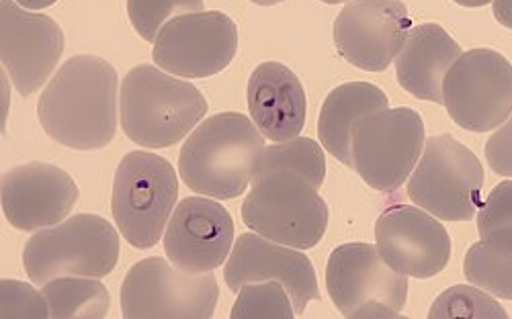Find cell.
<instances>
[{
    "label": "cell",
    "mask_w": 512,
    "mask_h": 319,
    "mask_svg": "<svg viewBox=\"0 0 512 319\" xmlns=\"http://www.w3.org/2000/svg\"><path fill=\"white\" fill-rule=\"evenodd\" d=\"M50 138L72 150H101L117 131V72L97 56H74L48 82L37 103Z\"/></svg>",
    "instance_id": "obj_1"
},
{
    "label": "cell",
    "mask_w": 512,
    "mask_h": 319,
    "mask_svg": "<svg viewBox=\"0 0 512 319\" xmlns=\"http://www.w3.org/2000/svg\"><path fill=\"white\" fill-rule=\"evenodd\" d=\"M265 150V135L246 115L220 113L199 123L179 154L185 185L220 201L242 197Z\"/></svg>",
    "instance_id": "obj_2"
},
{
    "label": "cell",
    "mask_w": 512,
    "mask_h": 319,
    "mask_svg": "<svg viewBox=\"0 0 512 319\" xmlns=\"http://www.w3.org/2000/svg\"><path fill=\"white\" fill-rule=\"evenodd\" d=\"M119 105L127 138L152 150L185 140L207 113V101L197 86L148 64L125 74Z\"/></svg>",
    "instance_id": "obj_3"
},
{
    "label": "cell",
    "mask_w": 512,
    "mask_h": 319,
    "mask_svg": "<svg viewBox=\"0 0 512 319\" xmlns=\"http://www.w3.org/2000/svg\"><path fill=\"white\" fill-rule=\"evenodd\" d=\"M242 219L254 234L297 250L314 248L328 227V205L318 187L293 170H271L252 178Z\"/></svg>",
    "instance_id": "obj_4"
},
{
    "label": "cell",
    "mask_w": 512,
    "mask_h": 319,
    "mask_svg": "<svg viewBox=\"0 0 512 319\" xmlns=\"http://www.w3.org/2000/svg\"><path fill=\"white\" fill-rule=\"evenodd\" d=\"M119 234L99 215H74L37 232L23 250V266L35 285L58 277L111 275L119 260Z\"/></svg>",
    "instance_id": "obj_5"
},
{
    "label": "cell",
    "mask_w": 512,
    "mask_h": 319,
    "mask_svg": "<svg viewBox=\"0 0 512 319\" xmlns=\"http://www.w3.org/2000/svg\"><path fill=\"white\" fill-rule=\"evenodd\" d=\"M179 197V178L168 160L152 152H130L115 172L111 211L121 236L134 248L158 244Z\"/></svg>",
    "instance_id": "obj_6"
},
{
    "label": "cell",
    "mask_w": 512,
    "mask_h": 319,
    "mask_svg": "<svg viewBox=\"0 0 512 319\" xmlns=\"http://www.w3.org/2000/svg\"><path fill=\"white\" fill-rule=\"evenodd\" d=\"M220 297L211 272H187L160 256L136 262L121 285L125 319H209Z\"/></svg>",
    "instance_id": "obj_7"
},
{
    "label": "cell",
    "mask_w": 512,
    "mask_h": 319,
    "mask_svg": "<svg viewBox=\"0 0 512 319\" xmlns=\"http://www.w3.org/2000/svg\"><path fill=\"white\" fill-rule=\"evenodd\" d=\"M326 289L343 317H400L408 281L381 258L377 246L353 242L338 246L326 264Z\"/></svg>",
    "instance_id": "obj_8"
},
{
    "label": "cell",
    "mask_w": 512,
    "mask_h": 319,
    "mask_svg": "<svg viewBox=\"0 0 512 319\" xmlns=\"http://www.w3.org/2000/svg\"><path fill=\"white\" fill-rule=\"evenodd\" d=\"M484 187V168L478 156L453 135L424 142L420 162L408 178V197L445 221L474 219Z\"/></svg>",
    "instance_id": "obj_9"
},
{
    "label": "cell",
    "mask_w": 512,
    "mask_h": 319,
    "mask_svg": "<svg viewBox=\"0 0 512 319\" xmlns=\"http://www.w3.org/2000/svg\"><path fill=\"white\" fill-rule=\"evenodd\" d=\"M424 123L414 109H383L353 129V170L381 193L400 189L424 150Z\"/></svg>",
    "instance_id": "obj_10"
},
{
    "label": "cell",
    "mask_w": 512,
    "mask_h": 319,
    "mask_svg": "<svg viewBox=\"0 0 512 319\" xmlns=\"http://www.w3.org/2000/svg\"><path fill=\"white\" fill-rule=\"evenodd\" d=\"M443 105L459 127L494 131L512 113L510 62L488 48L461 54L445 76Z\"/></svg>",
    "instance_id": "obj_11"
},
{
    "label": "cell",
    "mask_w": 512,
    "mask_h": 319,
    "mask_svg": "<svg viewBox=\"0 0 512 319\" xmlns=\"http://www.w3.org/2000/svg\"><path fill=\"white\" fill-rule=\"evenodd\" d=\"M238 52V29L220 11H197L170 19L154 39V62L183 78L216 76Z\"/></svg>",
    "instance_id": "obj_12"
},
{
    "label": "cell",
    "mask_w": 512,
    "mask_h": 319,
    "mask_svg": "<svg viewBox=\"0 0 512 319\" xmlns=\"http://www.w3.org/2000/svg\"><path fill=\"white\" fill-rule=\"evenodd\" d=\"M410 29L402 0H349L334 21V43L349 64L383 72L398 58Z\"/></svg>",
    "instance_id": "obj_13"
},
{
    "label": "cell",
    "mask_w": 512,
    "mask_h": 319,
    "mask_svg": "<svg viewBox=\"0 0 512 319\" xmlns=\"http://www.w3.org/2000/svg\"><path fill=\"white\" fill-rule=\"evenodd\" d=\"M64 52L60 25L29 13L15 0H0V58L21 97L44 86Z\"/></svg>",
    "instance_id": "obj_14"
},
{
    "label": "cell",
    "mask_w": 512,
    "mask_h": 319,
    "mask_svg": "<svg viewBox=\"0 0 512 319\" xmlns=\"http://www.w3.org/2000/svg\"><path fill=\"white\" fill-rule=\"evenodd\" d=\"M375 242L381 258L404 277L431 279L451 258V238L429 213L410 205L383 211L375 223Z\"/></svg>",
    "instance_id": "obj_15"
},
{
    "label": "cell",
    "mask_w": 512,
    "mask_h": 319,
    "mask_svg": "<svg viewBox=\"0 0 512 319\" xmlns=\"http://www.w3.org/2000/svg\"><path fill=\"white\" fill-rule=\"evenodd\" d=\"M224 279L234 293L250 283H281L293 301L295 315H302L310 301L320 299L310 258L297 248L277 244L259 234H242L236 240L224 266Z\"/></svg>",
    "instance_id": "obj_16"
},
{
    "label": "cell",
    "mask_w": 512,
    "mask_h": 319,
    "mask_svg": "<svg viewBox=\"0 0 512 319\" xmlns=\"http://www.w3.org/2000/svg\"><path fill=\"white\" fill-rule=\"evenodd\" d=\"M234 246V219L226 207L207 197H189L170 215L164 252L177 268L211 272L222 266Z\"/></svg>",
    "instance_id": "obj_17"
},
{
    "label": "cell",
    "mask_w": 512,
    "mask_h": 319,
    "mask_svg": "<svg viewBox=\"0 0 512 319\" xmlns=\"http://www.w3.org/2000/svg\"><path fill=\"white\" fill-rule=\"evenodd\" d=\"M78 201L72 176L52 164L31 162L3 174V211L21 232L58 225Z\"/></svg>",
    "instance_id": "obj_18"
},
{
    "label": "cell",
    "mask_w": 512,
    "mask_h": 319,
    "mask_svg": "<svg viewBox=\"0 0 512 319\" xmlns=\"http://www.w3.org/2000/svg\"><path fill=\"white\" fill-rule=\"evenodd\" d=\"M248 111L259 131L271 142L297 138L306 125L304 86L285 64L265 62L248 80Z\"/></svg>",
    "instance_id": "obj_19"
},
{
    "label": "cell",
    "mask_w": 512,
    "mask_h": 319,
    "mask_svg": "<svg viewBox=\"0 0 512 319\" xmlns=\"http://www.w3.org/2000/svg\"><path fill=\"white\" fill-rule=\"evenodd\" d=\"M459 56V43L441 25H418L396 58L398 82L412 97L443 105V82Z\"/></svg>",
    "instance_id": "obj_20"
},
{
    "label": "cell",
    "mask_w": 512,
    "mask_h": 319,
    "mask_svg": "<svg viewBox=\"0 0 512 319\" xmlns=\"http://www.w3.org/2000/svg\"><path fill=\"white\" fill-rule=\"evenodd\" d=\"M383 109H388V97L375 84L347 82L336 86L326 97L318 119L322 148L330 152L338 162L353 168L355 125L363 117Z\"/></svg>",
    "instance_id": "obj_21"
},
{
    "label": "cell",
    "mask_w": 512,
    "mask_h": 319,
    "mask_svg": "<svg viewBox=\"0 0 512 319\" xmlns=\"http://www.w3.org/2000/svg\"><path fill=\"white\" fill-rule=\"evenodd\" d=\"M465 279L494 297L512 301V227H500L465 254Z\"/></svg>",
    "instance_id": "obj_22"
},
{
    "label": "cell",
    "mask_w": 512,
    "mask_h": 319,
    "mask_svg": "<svg viewBox=\"0 0 512 319\" xmlns=\"http://www.w3.org/2000/svg\"><path fill=\"white\" fill-rule=\"evenodd\" d=\"M54 319H103L111 307L107 287L93 277H58L41 285Z\"/></svg>",
    "instance_id": "obj_23"
},
{
    "label": "cell",
    "mask_w": 512,
    "mask_h": 319,
    "mask_svg": "<svg viewBox=\"0 0 512 319\" xmlns=\"http://www.w3.org/2000/svg\"><path fill=\"white\" fill-rule=\"evenodd\" d=\"M271 170L300 172L312 182V185L320 189L326 176V158L322 148L314 140L300 138V135H297L293 140L265 148L259 160H256L252 178Z\"/></svg>",
    "instance_id": "obj_24"
},
{
    "label": "cell",
    "mask_w": 512,
    "mask_h": 319,
    "mask_svg": "<svg viewBox=\"0 0 512 319\" xmlns=\"http://www.w3.org/2000/svg\"><path fill=\"white\" fill-rule=\"evenodd\" d=\"M232 319H293L295 309L287 289L277 281L250 283L238 291Z\"/></svg>",
    "instance_id": "obj_25"
},
{
    "label": "cell",
    "mask_w": 512,
    "mask_h": 319,
    "mask_svg": "<svg viewBox=\"0 0 512 319\" xmlns=\"http://www.w3.org/2000/svg\"><path fill=\"white\" fill-rule=\"evenodd\" d=\"M431 319H453V317H469V319H506L508 313L504 307L490 297L484 289L455 285L441 293L429 311Z\"/></svg>",
    "instance_id": "obj_26"
},
{
    "label": "cell",
    "mask_w": 512,
    "mask_h": 319,
    "mask_svg": "<svg viewBox=\"0 0 512 319\" xmlns=\"http://www.w3.org/2000/svg\"><path fill=\"white\" fill-rule=\"evenodd\" d=\"M197 11H203V0H127V17L146 41H154L170 19Z\"/></svg>",
    "instance_id": "obj_27"
},
{
    "label": "cell",
    "mask_w": 512,
    "mask_h": 319,
    "mask_svg": "<svg viewBox=\"0 0 512 319\" xmlns=\"http://www.w3.org/2000/svg\"><path fill=\"white\" fill-rule=\"evenodd\" d=\"M0 317L3 319H46L50 305L44 293H37L31 285L3 279L0 283Z\"/></svg>",
    "instance_id": "obj_28"
},
{
    "label": "cell",
    "mask_w": 512,
    "mask_h": 319,
    "mask_svg": "<svg viewBox=\"0 0 512 319\" xmlns=\"http://www.w3.org/2000/svg\"><path fill=\"white\" fill-rule=\"evenodd\" d=\"M500 227H512V180L494 187L478 211V232L482 236Z\"/></svg>",
    "instance_id": "obj_29"
},
{
    "label": "cell",
    "mask_w": 512,
    "mask_h": 319,
    "mask_svg": "<svg viewBox=\"0 0 512 319\" xmlns=\"http://www.w3.org/2000/svg\"><path fill=\"white\" fill-rule=\"evenodd\" d=\"M486 160L496 174L512 178V113L486 142Z\"/></svg>",
    "instance_id": "obj_30"
},
{
    "label": "cell",
    "mask_w": 512,
    "mask_h": 319,
    "mask_svg": "<svg viewBox=\"0 0 512 319\" xmlns=\"http://www.w3.org/2000/svg\"><path fill=\"white\" fill-rule=\"evenodd\" d=\"M494 17L500 25L512 29V0H494Z\"/></svg>",
    "instance_id": "obj_31"
},
{
    "label": "cell",
    "mask_w": 512,
    "mask_h": 319,
    "mask_svg": "<svg viewBox=\"0 0 512 319\" xmlns=\"http://www.w3.org/2000/svg\"><path fill=\"white\" fill-rule=\"evenodd\" d=\"M17 3L25 9H31V11H39V9H48L52 5H56L58 0H17Z\"/></svg>",
    "instance_id": "obj_32"
},
{
    "label": "cell",
    "mask_w": 512,
    "mask_h": 319,
    "mask_svg": "<svg viewBox=\"0 0 512 319\" xmlns=\"http://www.w3.org/2000/svg\"><path fill=\"white\" fill-rule=\"evenodd\" d=\"M453 3H457V5H461V7H472V9H476V7H486L488 3H492V0H453Z\"/></svg>",
    "instance_id": "obj_33"
},
{
    "label": "cell",
    "mask_w": 512,
    "mask_h": 319,
    "mask_svg": "<svg viewBox=\"0 0 512 319\" xmlns=\"http://www.w3.org/2000/svg\"><path fill=\"white\" fill-rule=\"evenodd\" d=\"M254 5H261V7H273V5H281L285 0H250Z\"/></svg>",
    "instance_id": "obj_34"
},
{
    "label": "cell",
    "mask_w": 512,
    "mask_h": 319,
    "mask_svg": "<svg viewBox=\"0 0 512 319\" xmlns=\"http://www.w3.org/2000/svg\"><path fill=\"white\" fill-rule=\"evenodd\" d=\"M326 5H340V3H347V0H322Z\"/></svg>",
    "instance_id": "obj_35"
}]
</instances>
